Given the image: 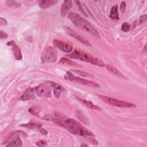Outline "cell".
Listing matches in <instances>:
<instances>
[{"mask_svg": "<svg viewBox=\"0 0 147 147\" xmlns=\"http://www.w3.org/2000/svg\"><path fill=\"white\" fill-rule=\"evenodd\" d=\"M53 45L55 48H57L65 53H70L73 49L72 45L71 44L63 42L57 39L53 41Z\"/></svg>", "mask_w": 147, "mask_h": 147, "instance_id": "9", "label": "cell"}, {"mask_svg": "<svg viewBox=\"0 0 147 147\" xmlns=\"http://www.w3.org/2000/svg\"><path fill=\"white\" fill-rule=\"evenodd\" d=\"M52 121L64 128L70 133L84 137H94L92 132L86 129L78 121L72 118H68L60 113H55L52 116Z\"/></svg>", "mask_w": 147, "mask_h": 147, "instance_id": "1", "label": "cell"}, {"mask_svg": "<svg viewBox=\"0 0 147 147\" xmlns=\"http://www.w3.org/2000/svg\"><path fill=\"white\" fill-rule=\"evenodd\" d=\"M67 56L74 59H79L99 67H103L105 65V64L100 59L94 57L88 52L80 49H76L71 53L67 55Z\"/></svg>", "mask_w": 147, "mask_h": 147, "instance_id": "3", "label": "cell"}, {"mask_svg": "<svg viewBox=\"0 0 147 147\" xmlns=\"http://www.w3.org/2000/svg\"><path fill=\"white\" fill-rule=\"evenodd\" d=\"M57 2V1H53V0L42 1L39 2V6L41 9H47L53 6Z\"/></svg>", "mask_w": 147, "mask_h": 147, "instance_id": "17", "label": "cell"}, {"mask_svg": "<svg viewBox=\"0 0 147 147\" xmlns=\"http://www.w3.org/2000/svg\"><path fill=\"white\" fill-rule=\"evenodd\" d=\"M59 63L60 64H67V65H76V63L75 62H74V61L67 59L66 57H62L59 61Z\"/></svg>", "mask_w": 147, "mask_h": 147, "instance_id": "20", "label": "cell"}, {"mask_svg": "<svg viewBox=\"0 0 147 147\" xmlns=\"http://www.w3.org/2000/svg\"><path fill=\"white\" fill-rule=\"evenodd\" d=\"M75 2L77 3V5H78V6H79V9H80V10L82 12V13H83V14L85 15V16H87V15H86V13H85V11H84V10H83V9L82 8V5H81V4H80V2H79V1H75Z\"/></svg>", "mask_w": 147, "mask_h": 147, "instance_id": "26", "label": "cell"}, {"mask_svg": "<svg viewBox=\"0 0 147 147\" xmlns=\"http://www.w3.org/2000/svg\"><path fill=\"white\" fill-rule=\"evenodd\" d=\"M6 44L7 45L11 46L14 57L16 60H20L22 59V56L21 50H20L19 47L16 44V43L14 41H10L9 42H7Z\"/></svg>", "mask_w": 147, "mask_h": 147, "instance_id": "11", "label": "cell"}, {"mask_svg": "<svg viewBox=\"0 0 147 147\" xmlns=\"http://www.w3.org/2000/svg\"><path fill=\"white\" fill-rule=\"evenodd\" d=\"M98 96L105 102H106L110 105L114 106L119 107H136V105L131 103L126 102V101L121 100H118V99L112 98H109V97H107L106 96H103V95H99Z\"/></svg>", "mask_w": 147, "mask_h": 147, "instance_id": "6", "label": "cell"}, {"mask_svg": "<svg viewBox=\"0 0 147 147\" xmlns=\"http://www.w3.org/2000/svg\"><path fill=\"white\" fill-rule=\"evenodd\" d=\"M22 131H14L9 134L6 140L7 144L6 146H22V143L21 138H20V134Z\"/></svg>", "mask_w": 147, "mask_h": 147, "instance_id": "8", "label": "cell"}, {"mask_svg": "<svg viewBox=\"0 0 147 147\" xmlns=\"http://www.w3.org/2000/svg\"><path fill=\"white\" fill-rule=\"evenodd\" d=\"M65 30L66 32V33L67 34H68L69 36H71V37L76 38V40H78V41H79L80 42L87 45V46H90L91 47V44L89 42V41L88 40H87L86 38H83V37H82L81 36H80L79 34H77L75 32H74V30H72L71 29H70L68 27H65Z\"/></svg>", "mask_w": 147, "mask_h": 147, "instance_id": "10", "label": "cell"}, {"mask_svg": "<svg viewBox=\"0 0 147 147\" xmlns=\"http://www.w3.org/2000/svg\"><path fill=\"white\" fill-rule=\"evenodd\" d=\"M130 25L128 22H123L121 25V30L124 32H129L130 30Z\"/></svg>", "mask_w": 147, "mask_h": 147, "instance_id": "22", "label": "cell"}, {"mask_svg": "<svg viewBox=\"0 0 147 147\" xmlns=\"http://www.w3.org/2000/svg\"><path fill=\"white\" fill-rule=\"evenodd\" d=\"M72 71L74 72H75V74L79 75L80 76H85V77H92V75H90L88 73L84 72V71H79V70H73Z\"/></svg>", "mask_w": 147, "mask_h": 147, "instance_id": "23", "label": "cell"}, {"mask_svg": "<svg viewBox=\"0 0 147 147\" xmlns=\"http://www.w3.org/2000/svg\"><path fill=\"white\" fill-rule=\"evenodd\" d=\"M52 83V82L42 83L36 87V92L40 97L49 98L51 96Z\"/></svg>", "mask_w": 147, "mask_h": 147, "instance_id": "7", "label": "cell"}, {"mask_svg": "<svg viewBox=\"0 0 147 147\" xmlns=\"http://www.w3.org/2000/svg\"><path fill=\"white\" fill-rule=\"evenodd\" d=\"M68 18L77 28L90 33L95 37H100V34L97 30L80 14L74 12H69Z\"/></svg>", "mask_w": 147, "mask_h": 147, "instance_id": "2", "label": "cell"}, {"mask_svg": "<svg viewBox=\"0 0 147 147\" xmlns=\"http://www.w3.org/2000/svg\"><path fill=\"white\" fill-rule=\"evenodd\" d=\"M109 17L113 19V20H118L119 18V14H118V5L113 6L110 11V16Z\"/></svg>", "mask_w": 147, "mask_h": 147, "instance_id": "19", "label": "cell"}, {"mask_svg": "<svg viewBox=\"0 0 147 147\" xmlns=\"http://www.w3.org/2000/svg\"><path fill=\"white\" fill-rule=\"evenodd\" d=\"M64 78L65 79L75 82L77 83H79L81 84H83V85H85L87 86L94 87H96V88H98L100 87V85L98 84V83L92 82V81H90V80H86V79L76 76L73 74H72L71 72H69V71H67L66 72V74Z\"/></svg>", "mask_w": 147, "mask_h": 147, "instance_id": "4", "label": "cell"}, {"mask_svg": "<svg viewBox=\"0 0 147 147\" xmlns=\"http://www.w3.org/2000/svg\"><path fill=\"white\" fill-rule=\"evenodd\" d=\"M106 69L109 72H110L111 74H112L113 75H114V76H117L119 78H122V79H126V78L125 77V76H124L117 68H116L115 67L111 65H109L108 64H105L104 65Z\"/></svg>", "mask_w": 147, "mask_h": 147, "instance_id": "15", "label": "cell"}, {"mask_svg": "<svg viewBox=\"0 0 147 147\" xmlns=\"http://www.w3.org/2000/svg\"><path fill=\"white\" fill-rule=\"evenodd\" d=\"M81 146H87V145H82Z\"/></svg>", "mask_w": 147, "mask_h": 147, "instance_id": "30", "label": "cell"}, {"mask_svg": "<svg viewBox=\"0 0 147 147\" xmlns=\"http://www.w3.org/2000/svg\"><path fill=\"white\" fill-rule=\"evenodd\" d=\"M40 111V107H38V106H34L30 107L29 109V110H28V111L31 114H32L33 115H35L36 117H38Z\"/></svg>", "mask_w": 147, "mask_h": 147, "instance_id": "21", "label": "cell"}, {"mask_svg": "<svg viewBox=\"0 0 147 147\" xmlns=\"http://www.w3.org/2000/svg\"><path fill=\"white\" fill-rule=\"evenodd\" d=\"M146 21V14H144L141 16L140 18V21H139V25H141L145 22Z\"/></svg>", "mask_w": 147, "mask_h": 147, "instance_id": "25", "label": "cell"}, {"mask_svg": "<svg viewBox=\"0 0 147 147\" xmlns=\"http://www.w3.org/2000/svg\"><path fill=\"white\" fill-rule=\"evenodd\" d=\"M36 88H28L22 94L20 97V100L25 101L29 99H33L35 98Z\"/></svg>", "mask_w": 147, "mask_h": 147, "instance_id": "12", "label": "cell"}, {"mask_svg": "<svg viewBox=\"0 0 147 147\" xmlns=\"http://www.w3.org/2000/svg\"><path fill=\"white\" fill-rule=\"evenodd\" d=\"M0 24L1 25H6L7 24V21L5 18L1 17L0 18Z\"/></svg>", "mask_w": 147, "mask_h": 147, "instance_id": "29", "label": "cell"}, {"mask_svg": "<svg viewBox=\"0 0 147 147\" xmlns=\"http://www.w3.org/2000/svg\"><path fill=\"white\" fill-rule=\"evenodd\" d=\"M46 144H47L46 142L43 140H40V141L37 142V143H36V145L38 146H45Z\"/></svg>", "mask_w": 147, "mask_h": 147, "instance_id": "27", "label": "cell"}, {"mask_svg": "<svg viewBox=\"0 0 147 147\" xmlns=\"http://www.w3.org/2000/svg\"><path fill=\"white\" fill-rule=\"evenodd\" d=\"M72 7V2L70 0H66L63 2L61 7L60 14L61 17H64L68 13V11Z\"/></svg>", "mask_w": 147, "mask_h": 147, "instance_id": "14", "label": "cell"}, {"mask_svg": "<svg viewBox=\"0 0 147 147\" xmlns=\"http://www.w3.org/2000/svg\"><path fill=\"white\" fill-rule=\"evenodd\" d=\"M52 87L53 89V93L54 95L55 96V97H56L57 98H59L60 96L61 92L63 90V87L59 84L55 83V82H52Z\"/></svg>", "mask_w": 147, "mask_h": 147, "instance_id": "18", "label": "cell"}, {"mask_svg": "<svg viewBox=\"0 0 147 147\" xmlns=\"http://www.w3.org/2000/svg\"><path fill=\"white\" fill-rule=\"evenodd\" d=\"M0 33H1V40H2V39H5V38H6L7 37V34H6V33H5V32H3V31L1 30Z\"/></svg>", "mask_w": 147, "mask_h": 147, "instance_id": "28", "label": "cell"}, {"mask_svg": "<svg viewBox=\"0 0 147 147\" xmlns=\"http://www.w3.org/2000/svg\"><path fill=\"white\" fill-rule=\"evenodd\" d=\"M21 126H24V127H28L29 129H37L38 130L40 133H42L43 134H48V131L42 127V125L40 123H32V122H29L28 123L26 124H24V125H21Z\"/></svg>", "mask_w": 147, "mask_h": 147, "instance_id": "13", "label": "cell"}, {"mask_svg": "<svg viewBox=\"0 0 147 147\" xmlns=\"http://www.w3.org/2000/svg\"><path fill=\"white\" fill-rule=\"evenodd\" d=\"M76 98L80 103H82L83 105H85L86 106L89 107L91 109L95 110H101V109L99 106L94 105L91 101L87 100H85V99H82L80 98H78V97H76Z\"/></svg>", "mask_w": 147, "mask_h": 147, "instance_id": "16", "label": "cell"}, {"mask_svg": "<svg viewBox=\"0 0 147 147\" xmlns=\"http://www.w3.org/2000/svg\"><path fill=\"white\" fill-rule=\"evenodd\" d=\"M57 53L56 51L52 47H47L42 52L41 60L42 63H53L56 61Z\"/></svg>", "mask_w": 147, "mask_h": 147, "instance_id": "5", "label": "cell"}, {"mask_svg": "<svg viewBox=\"0 0 147 147\" xmlns=\"http://www.w3.org/2000/svg\"><path fill=\"white\" fill-rule=\"evenodd\" d=\"M126 2L123 1L121 3V5H120V7H119V9H120V11H121V13H124L125 11V9H126Z\"/></svg>", "mask_w": 147, "mask_h": 147, "instance_id": "24", "label": "cell"}]
</instances>
